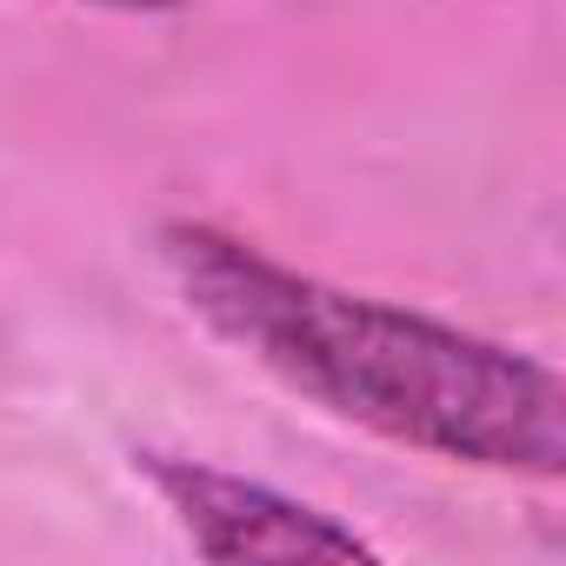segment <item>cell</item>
Segmentation results:
<instances>
[{"label": "cell", "mask_w": 566, "mask_h": 566, "mask_svg": "<svg viewBox=\"0 0 566 566\" xmlns=\"http://www.w3.org/2000/svg\"><path fill=\"white\" fill-rule=\"evenodd\" d=\"M160 266L193 321L334 420L486 473L553 480L566 467V387L513 347L327 287L193 220L160 227Z\"/></svg>", "instance_id": "obj_1"}, {"label": "cell", "mask_w": 566, "mask_h": 566, "mask_svg": "<svg viewBox=\"0 0 566 566\" xmlns=\"http://www.w3.org/2000/svg\"><path fill=\"white\" fill-rule=\"evenodd\" d=\"M134 467L154 480V493L174 506V520L187 526L193 553H207V559H354V553H374L334 513L301 506V500L273 493L260 480L220 473L207 460L134 453Z\"/></svg>", "instance_id": "obj_2"}, {"label": "cell", "mask_w": 566, "mask_h": 566, "mask_svg": "<svg viewBox=\"0 0 566 566\" xmlns=\"http://www.w3.org/2000/svg\"><path fill=\"white\" fill-rule=\"evenodd\" d=\"M94 8H127V14H167V8H187V0H94Z\"/></svg>", "instance_id": "obj_3"}]
</instances>
